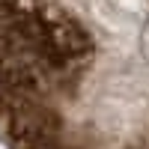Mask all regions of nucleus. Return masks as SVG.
Here are the masks:
<instances>
[{
	"label": "nucleus",
	"mask_w": 149,
	"mask_h": 149,
	"mask_svg": "<svg viewBox=\"0 0 149 149\" xmlns=\"http://www.w3.org/2000/svg\"><path fill=\"white\" fill-rule=\"evenodd\" d=\"M113 3H116L119 9H125V12H140V9L146 6V0H113Z\"/></svg>",
	"instance_id": "nucleus-1"
}]
</instances>
